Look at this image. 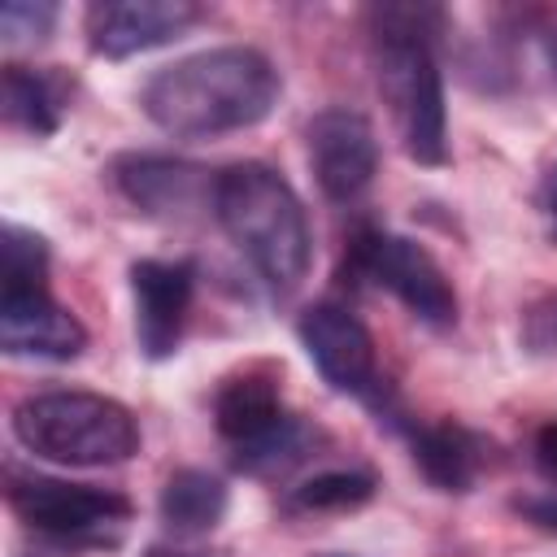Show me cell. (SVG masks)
<instances>
[{
  "label": "cell",
  "instance_id": "1",
  "mask_svg": "<svg viewBox=\"0 0 557 557\" xmlns=\"http://www.w3.org/2000/svg\"><path fill=\"white\" fill-rule=\"evenodd\" d=\"M278 100V70L257 48H205L144 83V113L178 139L257 126Z\"/></svg>",
  "mask_w": 557,
  "mask_h": 557
},
{
  "label": "cell",
  "instance_id": "2",
  "mask_svg": "<svg viewBox=\"0 0 557 557\" xmlns=\"http://www.w3.org/2000/svg\"><path fill=\"white\" fill-rule=\"evenodd\" d=\"M213 213L231 244L252 261V270L278 292H296L300 278L309 274V222L300 209V196L292 183L261 165V161H239L218 174V196Z\"/></svg>",
  "mask_w": 557,
  "mask_h": 557
},
{
  "label": "cell",
  "instance_id": "3",
  "mask_svg": "<svg viewBox=\"0 0 557 557\" xmlns=\"http://www.w3.org/2000/svg\"><path fill=\"white\" fill-rule=\"evenodd\" d=\"M13 435L26 453L57 466H117L139 453V422L113 396L39 392L13 409Z\"/></svg>",
  "mask_w": 557,
  "mask_h": 557
},
{
  "label": "cell",
  "instance_id": "4",
  "mask_svg": "<svg viewBox=\"0 0 557 557\" xmlns=\"http://www.w3.org/2000/svg\"><path fill=\"white\" fill-rule=\"evenodd\" d=\"M218 435L235 448V466L248 474L287 470L309 453V431L283 409L278 374L270 366H244L218 387Z\"/></svg>",
  "mask_w": 557,
  "mask_h": 557
},
{
  "label": "cell",
  "instance_id": "5",
  "mask_svg": "<svg viewBox=\"0 0 557 557\" xmlns=\"http://www.w3.org/2000/svg\"><path fill=\"white\" fill-rule=\"evenodd\" d=\"M374 78L392 104L405 152L418 165H444V83L431 57V39L405 30H374Z\"/></svg>",
  "mask_w": 557,
  "mask_h": 557
},
{
  "label": "cell",
  "instance_id": "6",
  "mask_svg": "<svg viewBox=\"0 0 557 557\" xmlns=\"http://www.w3.org/2000/svg\"><path fill=\"white\" fill-rule=\"evenodd\" d=\"M9 505L17 509V518L30 531H39L57 544H74V548L117 544L126 522H131V500L122 492H104V487H91V483L44 479V474L13 479Z\"/></svg>",
  "mask_w": 557,
  "mask_h": 557
},
{
  "label": "cell",
  "instance_id": "7",
  "mask_svg": "<svg viewBox=\"0 0 557 557\" xmlns=\"http://www.w3.org/2000/svg\"><path fill=\"white\" fill-rule=\"evenodd\" d=\"M348 274L387 287L418 322L435 331L457 322V292L440 270V261L418 239H405L392 231H361L348 252Z\"/></svg>",
  "mask_w": 557,
  "mask_h": 557
},
{
  "label": "cell",
  "instance_id": "8",
  "mask_svg": "<svg viewBox=\"0 0 557 557\" xmlns=\"http://www.w3.org/2000/svg\"><path fill=\"white\" fill-rule=\"evenodd\" d=\"M296 335H300L309 361L318 366V374L335 392L361 396V400H370L383 413V383H379L374 339L357 322V313H348L344 305H309L300 313Z\"/></svg>",
  "mask_w": 557,
  "mask_h": 557
},
{
  "label": "cell",
  "instance_id": "9",
  "mask_svg": "<svg viewBox=\"0 0 557 557\" xmlns=\"http://www.w3.org/2000/svg\"><path fill=\"white\" fill-rule=\"evenodd\" d=\"M305 139H309L313 178L331 200H352L370 187V178L379 170V139H374V126L366 122V113L322 109L309 122Z\"/></svg>",
  "mask_w": 557,
  "mask_h": 557
},
{
  "label": "cell",
  "instance_id": "10",
  "mask_svg": "<svg viewBox=\"0 0 557 557\" xmlns=\"http://www.w3.org/2000/svg\"><path fill=\"white\" fill-rule=\"evenodd\" d=\"M205 17L191 0H100L87 9V44L100 57H135L161 48Z\"/></svg>",
  "mask_w": 557,
  "mask_h": 557
},
{
  "label": "cell",
  "instance_id": "11",
  "mask_svg": "<svg viewBox=\"0 0 557 557\" xmlns=\"http://www.w3.org/2000/svg\"><path fill=\"white\" fill-rule=\"evenodd\" d=\"M196 292L191 261H157L144 257L131 265V296H135V339L144 357L161 361L178 348Z\"/></svg>",
  "mask_w": 557,
  "mask_h": 557
},
{
  "label": "cell",
  "instance_id": "12",
  "mask_svg": "<svg viewBox=\"0 0 557 557\" xmlns=\"http://www.w3.org/2000/svg\"><path fill=\"white\" fill-rule=\"evenodd\" d=\"M113 183L148 218H191V213L209 209L213 196H218V178H209L205 165L174 161V157H152V152L117 157L113 161Z\"/></svg>",
  "mask_w": 557,
  "mask_h": 557
},
{
  "label": "cell",
  "instance_id": "13",
  "mask_svg": "<svg viewBox=\"0 0 557 557\" xmlns=\"http://www.w3.org/2000/svg\"><path fill=\"white\" fill-rule=\"evenodd\" d=\"M0 348L9 357L74 361L87 348V331L65 305L52 300L48 287L0 292Z\"/></svg>",
  "mask_w": 557,
  "mask_h": 557
},
{
  "label": "cell",
  "instance_id": "14",
  "mask_svg": "<svg viewBox=\"0 0 557 557\" xmlns=\"http://www.w3.org/2000/svg\"><path fill=\"white\" fill-rule=\"evenodd\" d=\"M409 448H413V466L440 492H470L492 457V444L461 422L409 426Z\"/></svg>",
  "mask_w": 557,
  "mask_h": 557
},
{
  "label": "cell",
  "instance_id": "15",
  "mask_svg": "<svg viewBox=\"0 0 557 557\" xmlns=\"http://www.w3.org/2000/svg\"><path fill=\"white\" fill-rule=\"evenodd\" d=\"M0 104L4 122L26 135H52L61 126V113L70 104V78L57 70H30V65H4L0 74Z\"/></svg>",
  "mask_w": 557,
  "mask_h": 557
},
{
  "label": "cell",
  "instance_id": "16",
  "mask_svg": "<svg viewBox=\"0 0 557 557\" xmlns=\"http://www.w3.org/2000/svg\"><path fill=\"white\" fill-rule=\"evenodd\" d=\"M226 483L209 470H174L161 487V522L174 531V535H205L213 531L222 518H226Z\"/></svg>",
  "mask_w": 557,
  "mask_h": 557
},
{
  "label": "cell",
  "instance_id": "17",
  "mask_svg": "<svg viewBox=\"0 0 557 557\" xmlns=\"http://www.w3.org/2000/svg\"><path fill=\"white\" fill-rule=\"evenodd\" d=\"M370 496H374L370 470H322L287 492V509L292 513H344V509L366 505Z\"/></svg>",
  "mask_w": 557,
  "mask_h": 557
},
{
  "label": "cell",
  "instance_id": "18",
  "mask_svg": "<svg viewBox=\"0 0 557 557\" xmlns=\"http://www.w3.org/2000/svg\"><path fill=\"white\" fill-rule=\"evenodd\" d=\"M48 287V239L9 222L0 235V292Z\"/></svg>",
  "mask_w": 557,
  "mask_h": 557
},
{
  "label": "cell",
  "instance_id": "19",
  "mask_svg": "<svg viewBox=\"0 0 557 557\" xmlns=\"http://www.w3.org/2000/svg\"><path fill=\"white\" fill-rule=\"evenodd\" d=\"M52 22H57V4H48V0H9V4H0V35L9 39V44H30V39H44L48 30H52Z\"/></svg>",
  "mask_w": 557,
  "mask_h": 557
},
{
  "label": "cell",
  "instance_id": "20",
  "mask_svg": "<svg viewBox=\"0 0 557 557\" xmlns=\"http://www.w3.org/2000/svg\"><path fill=\"white\" fill-rule=\"evenodd\" d=\"M527 344L535 352H557V296L540 300L531 313H527V326H522Z\"/></svg>",
  "mask_w": 557,
  "mask_h": 557
},
{
  "label": "cell",
  "instance_id": "21",
  "mask_svg": "<svg viewBox=\"0 0 557 557\" xmlns=\"http://www.w3.org/2000/svg\"><path fill=\"white\" fill-rule=\"evenodd\" d=\"M513 513H522L531 527L557 535V492H535V496H518L513 500Z\"/></svg>",
  "mask_w": 557,
  "mask_h": 557
},
{
  "label": "cell",
  "instance_id": "22",
  "mask_svg": "<svg viewBox=\"0 0 557 557\" xmlns=\"http://www.w3.org/2000/svg\"><path fill=\"white\" fill-rule=\"evenodd\" d=\"M535 466H540V474L557 487V418H548V422L535 431Z\"/></svg>",
  "mask_w": 557,
  "mask_h": 557
},
{
  "label": "cell",
  "instance_id": "23",
  "mask_svg": "<svg viewBox=\"0 0 557 557\" xmlns=\"http://www.w3.org/2000/svg\"><path fill=\"white\" fill-rule=\"evenodd\" d=\"M540 205H544V213H548V222H553V239H557V165L544 174V187H540Z\"/></svg>",
  "mask_w": 557,
  "mask_h": 557
},
{
  "label": "cell",
  "instance_id": "24",
  "mask_svg": "<svg viewBox=\"0 0 557 557\" xmlns=\"http://www.w3.org/2000/svg\"><path fill=\"white\" fill-rule=\"evenodd\" d=\"M318 557H348V553H318Z\"/></svg>",
  "mask_w": 557,
  "mask_h": 557
},
{
  "label": "cell",
  "instance_id": "25",
  "mask_svg": "<svg viewBox=\"0 0 557 557\" xmlns=\"http://www.w3.org/2000/svg\"><path fill=\"white\" fill-rule=\"evenodd\" d=\"M152 557H183V553H152Z\"/></svg>",
  "mask_w": 557,
  "mask_h": 557
}]
</instances>
